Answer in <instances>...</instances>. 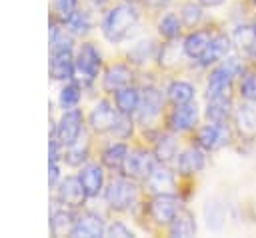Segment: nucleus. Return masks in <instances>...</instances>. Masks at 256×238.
I'll list each match as a JSON object with an SVG mask.
<instances>
[{
  "label": "nucleus",
  "mask_w": 256,
  "mask_h": 238,
  "mask_svg": "<svg viewBox=\"0 0 256 238\" xmlns=\"http://www.w3.org/2000/svg\"><path fill=\"white\" fill-rule=\"evenodd\" d=\"M230 138H232V132L226 122H208L196 128L194 144H198L206 152H214L230 144Z\"/></svg>",
  "instance_id": "obj_8"
},
{
  "label": "nucleus",
  "mask_w": 256,
  "mask_h": 238,
  "mask_svg": "<svg viewBox=\"0 0 256 238\" xmlns=\"http://www.w3.org/2000/svg\"><path fill=\"white\" fill-rule=\"evenodd\" d=\"M158 52H160V48L156 46V42L154 40H140L138 44H134L132 48H130V52H128V62L130 64H146L148 60H152V58H158Z\"/></svg>",
  "instance_id": "obj_31"
},
{
  "label": "nucleus",
  "mask_w": 256,
  "mask_h": 238,
  "mask_svg": "<svg viewBox=\"0 0 256 238\" xmlns=\"http://www.w3.org/2000/svg\"><path fill=\"white\" fill-rule=\"evenodd\" d=\"M232 36L220 32V34H214L208 48L204 50V54L196 60L202 68H208V66H216L218 62H222L224 58H228L232 54Z\"/></svg>",
  "instance_id": "obj_15"
},
{
  "label": "nucleus",
  "mask_w": 256,
  "mask_h": 238,
  "mask_svg": "<svg viewBox=\"0 0 256 238\" xmlns=\"http://www.w3.org/2000/svg\"><path fill=\"white\" fill-rule=\"evenodd\" d=\"M182 20H180V16L178 14H174V12H164L158 20H156V30H158V34L166 40V42H174V40H178L180 38V34H182Z\"/></svg>",
  "instance_id": "obj_28"
},
{
  "label": "nucleus",
  "mask_w": 256,
  "mask_h": 238,
  "mask_svg": "<svg viewBox=\"0 0 256 238\" xmlns=\"http://www.w3.org/2000/svg\"><path fill=\"white\" fill-rule=\"evenodd\" d=\"M198 118H200V110H198L196 100H192V102H188V104H178V106H174V108L168 112V116H166V126H168L170 132L182 134V132H188V130L196 128Z\"/></svg>",
  "instance_id": "obj_12"
},
{
  "label": "nucleus",
  "mask_w": 256,
  "mask_h": 238,
  "mask_svg": "<svg viewBox=\"0 0 256 238\" xmlns=\"http://www.w3.org/2000/svg\"><path fill=\"white\" fill-rule=\"evenodd\" d=\"M104 236H120V238H132L134 232L122 222V220H114L106 226V234Z\"/></svg>",
  "instance_id": "obj_38"
},
{
  "label": "nucleus",
  "mask_w": 256,
  "mask_h": 238,
  "mask_svg": "<svg viewBox=\"0 0 256 238\" xmlns=\"http://www.w3.org/2000/svg\"><path fill=\"white\" fill-rule=\"evenodd\" d=\"M234 126L242 140H256V108L252 102H244L234 110Z\"/></svg>",
  "instance_id": "obj_19"
},
{
  "label": "nucleus",
  "mask_w": 256,
  "mask_h": 238,
  "mask_svg": "<svg viewBox=\"0 0 256 238\" xmlns=\"http://www.w3.org/2000/svg\"><path fill=\"white\" fill-rule=\"evenodd\" d=\"M138 182L124 176V174H118L116 178H112L102 196H104V202L106 206L112 210V212H128L132 210L136 204H138Z\"/></svg>",
  "instance_id": "obj_2"
},
{
  "label": "nucleus",
  "mask_w": 256,
  "mask_h": 238,
  "mask_svg": "<svg viewBox=\"0 0 256 238\" xmlns=\"http://www.w3.org/2000/svg\"><path fill=\"white\" fill-rule=\"evenodd\" d=\"M128 152H130V146H128L124 140L110 142V144H106V146L102 148V152H100V164H102L106 170L120 174Z\"/></svg>",
  "instance_id": "obj_21"
},
{
  "label": "nucleus",
  "mask_w": 256,
  "mask_h": 238,
  "mask_svg": "<svg viewBox=\"0 0 256 238\" xmlns=\"http://www.w3.org/2000/svg\"><path fill=\"white\" fill-rule=\"evenodd\" d=\"M118 110L114 106V102L106 100V98H100L92 110L88 112V128L94 132V134H110V130L114 128L116 120H118Z\"/></svg>",
  "instance_id": "obj_10"
},
{
  "label": "nucleus",
  "mask_w": 256,
  "mask_h": 238,
  "mask_svg": "<svg viewBox=\"0 0 256 238\" xmlns=\"http://www.w3.org/2000/svg\"><path fill=\"white\" fill-rule=\"evenodd\" d=\"M168 234L170 236H180V238H186V236H194L196 234V218H194V214L186 206L168 224Z\"/></svg>",
  "instance_id": "obj_26"
},
{
  "label": "nucleus",
  "mask_w": 256,
  "mask_h": 238,
  "mask_svg": "<svg viewBox=\"0 0 256 238\" xmlns=\"http://www.w3.org/2000/svg\"><path fill=\"white\" fill-rule=\"evenodd\" d=\"M212 36L214 34H212L210 28H198V30L194 28V30H190L184 36V40H182V52H184V56L196 62L204 54V50L208 48Z\"/></svg>",
  "instance_id": "obj_20"
},
{
  "label": "nucleus",
  "mask_w": 256,
  "mask_h": 238,
  "mask_svg": "<svg viewBox=\"0 0 256 238\" xmlns=\"http://www.w3.org/2000/svg\"><path fill=\"white\" fill-rule=\"evenodd\" d=\"M78 178L80 184L86 192L88 198H98L104 188H106V176H104V166L98 162H86L84 166L78 168Z\"/></svg>",
  "instance_id": "obj_13"
},
{
  "label": "nucleus",
  "mask_w": 256,
  "mask_h": 238,
  "mask_svg": "<svg viewBox=\"0 0 256 238\" xmlns=\"http://www.w3.org/2000/svg\"><path fill=\"white\" fill-rule=\"evenodd\" d=\"M252 2H254V6H256V0H252Z\"/></svg>",
  "instance_id": "obj_45"
},
{
  "label": "nucleus",
  "mask_w": 256,
  "mask_h": 238,
  "mask_svg": "<svg viewBox=\"0 0 256 238\" xmlns=\"http://www.w3.org/2000/svg\"><path fill=\"white\" fill-rule=\"evenodd\" d=\"M172 0H142V4L144 6H148V8H164V6H168Z\"/></svg>",
  "instance_id": "obj_40"
},
{
  "label": "nucleus",
  "mask_w": 256,
  "mask_h": 238,
  "mask_svg": "<svg viewBox=\"0 0 256 238\" xmlns=\"http://www.w3.org/2000/svg\"><path fill=\"white\" fill-rule=\"evenodd\" d=\"M74 64H76L74 80H78L82 84V88H90L102 72V54H100L98 46L94 42H88V40L82 42L76 48Z\"/></svg>",
  "instance_id": "obj_3"
},
{
  "label": "nucleus",
  "mask_w": 256,
  "mask_h": 238,
  "mask_svg": "<svg viewBox=\"0 0 256 238\" xmlns=\"http://www.w3.org/2000/svg\"><path fill=\"white\" fill-rule=\"evenodd\" d=\"M164 92H166V100L172 106L188 104V102L196 100V88L188 80H172V82H168Z\"/></svg>",
  "instance_id": "obj_23"
},
{
  "label": "nucleus",
  "mask_w": 256,
  "mask_h": 238,
  "mask_svg": "<svg viewBox=\"0 0 256 238\" xmlns=\"http://www.w3.org/2000/svg\"><path fill=\"white\" fill-rule=\"evenodd\" d=\"M54 204H60V206H66V208H74V210H80L84 206V202L88 200L82 184H80V178L78 174H68V176H62L60 182L54 186Z\"/></svg>",
  "instance_id": "obj_9"
},
{
  "label": "nucleus",
  "mask_w": 256,
  "mask_h": 238,
  "mask_svg": "<svg viewBox=\"0 0 256 238\" xmlns=\"http://www.w3.org/2000/svg\"><path fill=\"white\" fill-rule=\"evenodd\" d=\"M114 106L120 114L126 116H136L138 106H140V96H142V88H138L136 84H128L120 90H116L114 94Z\"/></svg>",
  "instance_id": "obj_22"
},
{
  "label": "nucleus",
  "mask_w": 256,
  "mask_h": 238,
  "mask_svg": "<svg viewBox=\"0 0 256 238\" xmlns=\"http://www.w3.org/2000/svg\"><path fill=\"white\" fill-rule=\"evenodd\" d=\"M90 160V144L88 140H78L66 148H62V162L70 168H80Z\"/></svg>",
  "instance_id": "obj_25"
},
{
  "label": "nucleus",
  "mask_w": 256,
  "mask_h": 238,
  "mask_svg": "<svg viewBox=\"0 0 256 238\" xmlns=\"http://www.w3.org/2000/svg\"><path fill=\"white\" fill-rule=\"evenodd\" d=\"M144 190L148 194H178V180L176 170H170L168 164L158 162L154 170L144 180Z\"/></svg>",
  "instance_id": "obj_11"
},
{
  "label": "nucleus",
  "mask_w": 256,
  "mask_h": 238,
  "mask_svg": "<svg viewBox=\"0 0 256 238\" xmlns=\"http://www.w3.org/2000/svg\"><path fill=\"white\" fill-rule=\"evenodd\" d=\"M92 6H96V8H102V6H106L108 4V0H88Z\"/></svg>",
  "instance_id": "obj_42"
},
{
  "label": "nucleus",
  "mask_w": 256,
  "mask_h": 238,
  "mask_svg": "<svg viewBox=\"0 0 256 238\" xmlns=\"http://www.w3.org/2000/svg\"><path fill=\"white\" fill-rule=\"evenodd\" d=\"M254 26H256V18H254Z\"/></svg>",
  "instance_id": "obj_44"
},
{
  "label": "nucleus",
  "mask_w": 256,
  "mask_h": 238,
  "mask_svg": "<svg viewBox=\"0 0 256 238\" xmlns=\"http://www.w3.org/2000/svg\"><path fill=\"white\" fill-rule=\"evenodd\" d=\"M206 118L208 122H228L234 114L232 110V98L230 96H220V98H210L206 104Z\"/></svg>",
  "instance_id": "obj_27"
},
{
  "label": "nucleus",
  "mask_w": 256,
  "mask_h": 238,
  "mask_svg": "<svg viewBox=\"0 0 256 238\" xmlns=\"http://www.w3.org/2000/svg\"><path fill=\"white\" fill-rule=\"evenodd\" d=\"M60 162H62V160H52V158H48V184H50V188H54V186L60 182V178H62Z\"/></svg>",
  "instance_id": "obj_39"
},
{
  "label": "nucleus",
  "mask_w": 256,
  "mask_h": 238,
  "mask_svg": "<svg viewBox=\"0 0 256 238\" xmlns=\"http://www.w3.org/2000/svg\"><path fill=\"white\" fill-rule=\"evenodd\" d=\"M202 6H208V8H214V6H220V4H224L226 0H198Z\"/></svg>",
  "instance_id": "obj_41"
},
{
  "label": "nucleus",
  "mask_w": 256,
  "mask_h": 238,
  "mask_svg": "<svg viewBox=\"0 0 256 238\" xmlns=\"http://www.w3.org/2000/svg\"><path fill=\"white\" fill-rule=\"evenodd\" d=\"M204 216H206V226L212 230H220L226 220V208L218 200H208L204 206Z\"/></svg>",
  "instance_id": "obj_35"
},
{
  "label": "nucleus",
  "mask_w": 256,
  "mask_h": 238,
  "mask_svg": "<svg viewBox=\"0 0 256 238\" xmlns=\"http://www.w3.org/2000/svg\"><path fill=\"white\" fill-rule=\"evenodd\" d=\"M138 22H140L138 6L134 2H118L104 12L100 20V32L110 44H122L136 30Z\"/></svg>",
  "instance_id": "obj_1"
},
{
  "label": "nucleus",
  "mask_w": 256,
  "mask_h": 238,
  "mask_svg": "<svg viewBox=\"0 0 256 238\" xmlns=\"http://www.w3.org/2000/svg\"><path fill=\"white\" fill-rule=\"evenodd\" d=\"M134 116H126V114H118V120L114 124V128L110 130V134L114 136V140H130V136L134 134Z\"/></svg>",
  "instance_id": "obj_37"
},
{
  "label": "nucleus",
  "mask_w": 256,
  "mask_h": 238,
  "mask_svg": "<svg viewBox=\"0 0 256 238\" xmlns=\"http://www.w3.org/2000/svg\"><path fill=\"white\" fill-rule=\"evenodd\" d=\"M78 210L66 208L60 204H54L50 212V234L52 236H70L74 230V224L78 220Z\"/></svg>",
  "instance_id": "obj_18"
},
{
  "label": "nucleus",
  "mask_w": 256,
  "mask_h": 238,
  "mask_svg": "<svg viewBox=\"0 0 256 238\" xmlns=\"http://www.w3.org/2000/svg\"><path fill=\"white\" fill-rule=\"evenodd\" d=\"M178 16H180L184 28L194 30V28H198V24L202 22V16H204L202 4H200V2H186V4H182Z\"/></svg>",
  "instance_id": "obj_34"
},
{
  "label": "nucleus",
  "mask_w": 256,
  "mask_h": 238,
  "mask_svg": "<svg viewBox=\"0 0 256 238\" xmlns=\"http://www.w3.org/2000/svg\"><path fill=\"white\" fill-rule=\"evenodd\" d=\"M154 156L158 162L162 164H170L172 160H176L178 156V140H174V132H166V134H158L154 140V148H152Z\"/></svg>",
  "instance_id": "obj_24"
},
{
  "label": "nucleus",
  "mask_w": 256,
  "mask_h": 238,
  "mask_svg": "<svg viewBox=\"0 0 256 238\" xmlns=\"http://www.w3.org/2000/svg\"><path fill=\"white\" fill-rule=\"evenodd\" d=\"M78 8H80V0H52L50 2V20L64 26Z\"/></svg>",
  "instance_id": "obj_32"
},
{
  "label": "nucleus",
  "mask_w": 256,
  "mask_h": 238,
  "mask_svg": "<svg viewBox=\"0 0 256 238\" xmlns=\"http://www.w3.org/2000/svg\"><path fill=\"white\" fill-rule=\"evenodd\" d=\"M148 212V218L162 228H168V224L174 220V216L184 208L178 194H154L150 202L144 206Z\"/></svg>",
  "instance_id": "obj_6"
},
{
  "label": "nucleus",
  "mask_w": 256,
  "mask_h": 238,
  "mask_svg": "<svg viewBox=\"0 0 256 238\" xmlns=\"http://www.w3.org/2000/svg\"><path fill=\"white\" fill-rule=\"evenodd\" d=\"M176 174L178 176H194L204 170L206 166V150H202L198 144L184 148L176 156Z\"/></svg>",
  "instance_id": "obj_16"
},
{
  "label": "nucleus",
  "mask_w": 256,
  "mask_h": 238,
  "mask_svg": "<svg viewBox=\"0 0 256 238\" xmlns=\"http://www.w3.org/2000/svg\"><path fill=\"white\" fill-rule=\"evenodd\" d=\"M106 234V222L102 218L100 212L96 210H84L78 214V220L74 224V230H72V238H98V236H104Z\"/></svg>",
  "instance_id": "obj_17"
},
{
  "label": "nucleus",
  "mask_w": 256,
  "mask_h": 238,
  "mask_svg": "<svg viewBox=\"0 0 256 238\" xmlns=\"http://www.w3.org/2000/svg\"><path fill=\"white\" fill-rule=\"evenodd\" d=\"M254 42H256V26L254 24H238L234 28V32H232V44L238 50H242V52L248 54V50L252 48Z\"/></svg>",
  "instance_id": "obj_33"
},
{
  "label": "nucleus",
  "mask_w": 256,
  "mask_h": 238,
  "mask_svg": "<svg viewBox=\"0 0 256 238\" xmlns=\"http://www.w3.org/2000/svg\"><path fill=\"white\" fill-rule=\"evenodd\" d=\"M132 82H134V70H132L130 62L128 64L126 62H116V64H110L104 70L100 86H102V92L114 94L116 90L132 84Z\"/></svg>",
  "instance_id": "obj_14"
},
{
  "label": "nucleus",
  "mask_w": 256,
  "mask_h": 238,
  "mask_svg": "<svg viewBox=\"0 0 256 238\" xmlns=\"http://www.w3.org/2000/svg\"><path fill=\"white\" fill-rule=\"evenodd\" d=\"M92 26H94L92 14H90V10H86V8H78V10L72 14V18L64 24V28H66L74 38H84V36L92 30Z\"/></svg>",
  "instance_id": "obj_30"
},
{
  "label": "nucleus",
  "mask_w": 256,
  "mask_h": 238,
  "mask_svg": "<svg viewBox=\"0 0 256 238\" xmlns=\"http://www.w3.org/2000/svg\"><path fill=\"white\" fill-rule=\"evenodd\" d=\"M238 94L244 102H256V72H242L240 84H238Z\"/></svg>",
  "instance_id": "obj_36"
},
{
  "label": "nucleus",
  "mask_w": 256,
  "mask_h": 238,
  "mask_svg": "<svg viewBox=\"0 0 256 238\" xmlns=\"http://www.w3.org/2000/svg\"><path fill=\"white\" fill-rule=\"evenodd\" d=\"M158 164L156 156L152 150L148 148H132L124 160V166L120 170V174L136 180V182H144L148 178V174L154 170V166Z\"/></svg>",
  "instance_id": "obj_7"
},
{
  "label": "nucleus",
  "mask_w": 256,
  "mask_h": 238,
  "mask_svg": "<svg viewBox=\"0 0 256 238\" xmlns=\"http://www.w3.org/2000/svg\"><path fill=\"white\" fill-rule=\"evenodd\" d=\"M84 134V112L80 108L62 110V116L52 126L50 136H56V140L62 144V148L78 142Z\"/></svg>",
  "instance_id": "obj_4"
},
{
  "label": "nucleus",
  "mask_w": 256,
  "mask_h": 238,
  "mask_svg": "<svg viewBox=\"0 0 256 238\" xmlns=\"http://www.w3.org/2000/svg\"><path fill=\"white\" fill-rule=\"evenodd\" d=\"M248 56H250V58L256 62V42H254V44H252V48L248 50Z\"/></svg>",
  "instance_id": "obj_43"
},
{
  "label": "nucleus",
  "mask_w": 256,
  "mask_h": 238,
  "mask_svg": "<svg viewBox=\"0 0 256 238\" xmlns=\"http://www.w3.org/2000/svg\"><path fill=\"white\" fill-rule=\"evenodd\" d=\"M164 104H166V92L158 90L156 86H144L140 96V106L136 112V122L144 128H150L162 116Z\"/></svg>",
  "instance_id": "obj_5"
},
{
  "label": "nucleus",
  "mask_w": 256,
  "mask_h": 238,
  "mask_svg": "<svg viewBox=\"0 0 256 238\" xmlns=\"http://www.w3.org/2000/svg\"><path fill=\"white\" fill-rule=\"evenodd\" d=\"M82 84L78 80H68L62 84L60 92H58V106L62 110H72V108H78L80 106V100H82Z\"/></svg>",
  "instance_id": "obj_29"
}]
</instances>
